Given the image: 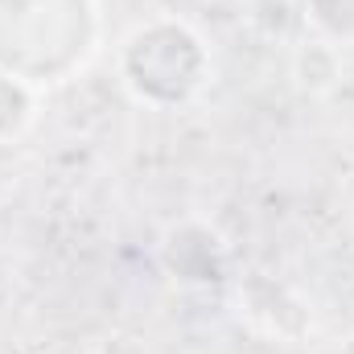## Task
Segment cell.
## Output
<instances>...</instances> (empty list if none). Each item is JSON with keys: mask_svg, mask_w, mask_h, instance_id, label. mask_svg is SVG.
<instances>
[{"mask_svg": "<svg viewBox=\"0 0 354 354\" xmlns=\"http://www.w3.org/2000/svg\"><path fill=\"white\" fill-rule=\"evenodd\" d=\"M206 75V50L181 21H153L124 46V83L140 103H185L202 91Z\"/></svg>", "mask_w": 354, "mask_h": 354, "instance_id": "1", "label": "cell"}]
</instances>
